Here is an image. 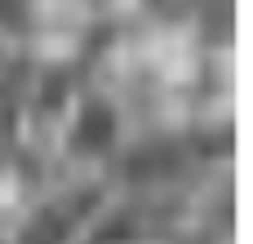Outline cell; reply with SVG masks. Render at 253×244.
Segmentation results:
<instances>
[{
  "mask_svg": "<svg viewBox=\"0 0 253 244\" xmlns=\"http://www.w3.org/2000/svg\"><path fill=\"white\" fill-rule=\"evenodd\" d=\"M129 138H133L129 107L89 76L76 89V98L67 102V111L58 116V124L49 129L44 156H49L53 173H111V164L129 147Z\"/></svg>",
  "mask_w": 253,
  "mask_h": 244,
  "instance_id": "cell-1",
  "label": "cell"
},
{
  "mask_svg": "<svg viewBox=\"0 0 253 244\" xmlns=\"http://www.w3.org/2000/svg\"><path fill=\"white\" fill-rule=\"evenodd\" d=\"M111 173H53L13 218L0 244H76L111 196Z\"/></svg>",
  "mask_w": 253,
  "mask_h": 244,
  "instance_id": "cell-2",
  "label": "cell"
},
{
  "mask_svg": "<svg viewBox=\"0 0 253 244\" xmlns=\"http://www.w3.org/2000/svg\"><path fill=\"white\" fill-rule=\"evenodd\" d=\"M102 18L116 36H178L200 31V0H107Z\"/></svg>",
  "mask_w": 253,
  "mask_h": 244,
  "instance_id": "cell-3",
  "label": "cell"
}]
</instances>
